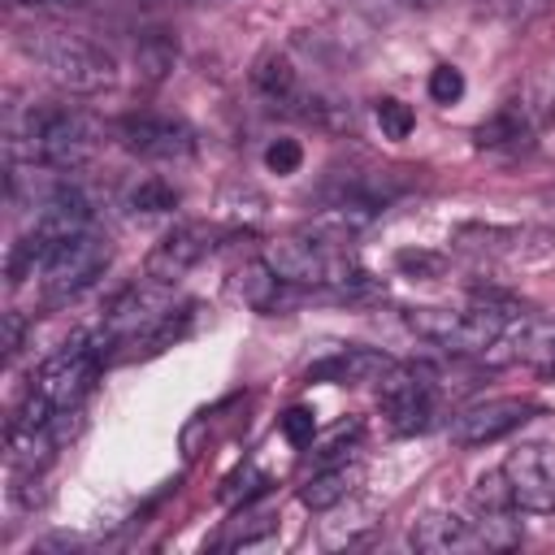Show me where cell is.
Instances as JSON below:
<instances>
[{
	"label": "cell",
	"mask_w": 555,
	"mask_h": 555,
	"mask_svg": "<svg viewBox=\"0 0 555 555\" xmlns=\"http://www.w3.org/2000/svg\"><path fill=\"white\" fill-rule=\"evenodd\" d=\"M26 52L39 61V69L61 91H74V95H95V91L113 87V78H117V61L82 35L39 30L35 39H26Z\"/></svg>",
	"instance_id": "3957f363"
},
{
	"label": "cell",
	"mask_w": 555,
	"mask_h": 555,
	"mask_svg": "<svg viewBox=\"0 0 555 555\" xmlns=\"http://www.w3.org/2000/svg\"><path fill=\"white\" fill-rule=\"evenodd\" d=\"M208 247H212V243H208V230H204V225H178V230H169V234L147 251V278H152L156 286H169V282H178Z\"/></svg>",
	"instance_id": "7c38bea8"
},
{
	"label": "cell",
	"mask_w": 555,
	"mask_h": 555,
	"mask_svg": "<svg viewBox=\"0 0 555 555\" xmlns=\"http://www.w3.org/2000/svg\"><path fill=\"white\" fill-rule=\"evenodd\" d=\"M264 264L286 282V286H343V291H364L369 273L351 260L347 243L321 238V234H291L264 247Z\"/></svg>",
	"instance_id": "7a4b0ae2"
},
{
	"label": "cell",
	"mask_w": 555,
	"mask_h": 555,
	"mask_svg": "<svg viewBox=\"0 0 555 555\" xmlns=\"http://www.w3.org/2000/svg\"><path fill=\"white\" fill-rule=\"evenodd\" d=\"M22 4H30V9H78L87 0H22Z\"/></svg>",
	"instance_id": "83f0119b"
},
{
	"label": "cell",
	"mask_w": 555,
	"mask_h": 555,
	"mask_svg": "<svg viewBox=\"0 0 555 555\" xmlns=\"http://www.w3.org/2000/svg\"><path fill=\"white\" fill-rule=\"evenodd\" d=\"M130 208H139V212H169V208H178V191L169 182H160V178H147V182H139L130 191Z\"/></svg>",
	"instance_id": "d6986e66"
},
{
	"label": "cell",
	"mask_w": 555,
	"mask_h": 555,
	"mask_svg": "<svg viewBox=\"0 0 555 555\" xmlns=\"http://www.w3.org/2000/svg\"><path fill=\"white\" fill-rule=\"evenodd\" d=\"M399 269L438 278V273H442V256H429V251H399Z\"/></svg>",
	"instance_id": "484cf974"
},
{
	"label": "cell",
	"mask_w": 555,
	"mask_h": 555,
	"mask_svg": "<svg viewBox=\"0 0 555 555\" xmlns=\"http://www.w3.org/2000/svg\"><path fill=\"white\" fill-rule=\"evenodd\" d=\"M22 312H9L4 317V356H17V347H22Z\"/></svg>",
	"instance_id": "4316f807"
},
{
	"label": "cell",
	"mask_w": 555,
	"mask_h": 555,
	"mask_svg": "<svg viewBox=\"0 0 555 555\" xmlns=\"http://www.w3.org/2000/svg\"><path fill=\"white\" fill-rule=\"evenodd\" d=\"M473 507H477V516H507V512H516V499H512V490H507V477H503V473L477 477V486H473Z\"/></svg>",
	"instance_id": "ac0fdd59"
},
{
	"label": "cell",
	"mask_w": 555,
	"mask_h": 555,
	"mask_svg": "<svg viewBox=\"0 0 555 555\" xmlns=\"http://www.w3.org/2000/svg\"><path fill=\"white\" fill-rule=\"evenodd\" d=\"M100 364H104V347L95 338H78L69 347H61L56 356H48L35 373V390L48 395L61 412L74 408L100 377Z\"/></svg>",
	"instance_id": "8992f818"
},
{
	"label": "cell",
	"mask_w": 555,
	"mask_h": 555,
	"mask_svg": "<svg viewBox=\"0 0 555 555\" xmlns=\"http://www.w3.org/2000/svg\"><path fill=\"white\" fill-rule=\"evenodd\" d=\"M377 126H382L386 139H408L412 126H416V113L403 100H382L377 104Z\"/></svg>",
	"instance_id": "ffe728a7"
},
{
	"label": "cell",
	"mask_w": 555,
	"mask_h": 555,
	"mask_svg": "<svg viewBox=\"0 0 555 555\" xmlns=\"http://www.w3.org/2000/svg\"><path fill=\"white\" fill-rule=\"evenodd\" d=\"M512 317H516V312H507V304L477 299V304H468V308H412L403 321H408L421 338L438 343L442 351L477 356V351H486V347H494V343L503 338V330H507Z\"/></svg>",
	"instance_id": "277c9868"
},
{
	"label": "cell",
	"mask_w": 555,
	"mask_h": 555,
	"mask_svg": "<svg viewBox=\"0 0 555 555\" xmlns=\"http://www.w3.org/2000/svg\"><path fill=\"white\" fill-rule=\"evenodd\" d=\"M299 160H304V147H299L295 139H273L269 152H264V165H269L273 173H295Z\"/></svg>",
	"instance_id": "603a6c76"
},
{
	"label": "cell",
	"mask_w": 555,
	"mask_h": 555,
	"mask_svg": "<svg viewBox=\"0 0 555 555\" xmlns=\"http://www.w3.org/2000/svg\"><path fill=\"white\" fill-rule=\"evenodd\" d=\"M382 412L399 434H416L434 421V382L421 369H390L382 377Z\"/></svg>",
	"instance_id": "9c48e42d"
},
{
	"label": "cell",
	"mask_w": 555,
	"mask_h": 555,
	"mask_svg": "<svg viewBox=\"0 0 555 555\" xmlns=\"http://www.w3.org/2000/svg\"><path fill=\"white\" fill-rule=\"evenodd\" d=\"M282 434H286V442L308 447V442H312V434H317V416H312L308 408H291V412L282 416Z\"/></svg>",
	"instance_id": "cb8c5ba5"
},
{
	"label": "cell",
	"mask_w": 555,
	"mask_h": 555,
	"mask_svg": "<svg viewBox=\"0 0 555 555\" xmlns=\"http://www.w3.org/2000/svg\"><path fill=\"white\" fill-rule=\"evenodd\" d=\"M520 356H533V360H542L546 369H555V321L533 325V330L520 338Z\"/></svg>",
	"instance_id": "44dd1931"
},
{
	"label": "cell",
	"mask_w": 555,
	"mask_h": 555,
	"mask_svg": "<svg viewBox=\"0 0 555 555\" xmlns=\"http://www.w3.org/2000/svg\"><path fill=\"white\" fill-rule=\"evenodd\" d=\"M108 260H113V243H108L104 234H95V230L69 234L65 243L52 247L48 264L39 269L48 299H74L78 291H87V286L104 273Z\"/></svg>",
	"instance_id": "5b68a950"
},
{
	"label": "cell",
	"mask_w": 555,
	"mask_h": 555,
	"mask_svg": "<svg viewBox=\"0 0 555 555\" xmlns=\"http://www.w3.org/2000/svg\"><path fill=\"white\" fill-rule=\"evenodd\" d=\"M525 134H529V117H525L520 100L499 104V108L477 126V143H481V147H503V143H516V139H525Z\"/></svg>",
	"instance_id": "2e32d148"
},
{
	"label": "cell",
	"mask_w": 555,
	"mask_h": 555,
	"mask_svg": "<svg viewBox=\"0 0 555 555\" xmlns=\"http://www.w3.org/2000/svg\"><path fill=\"white\" fill-rule=\"evenodd\" d=\"M408 542L416 551H429V555H451V551H486L481 542V525L477 516H460V512H429L412 525Z\"/></svg>",
	"instance_id": "8fae6325"
},
{
	"label": "cell",
	"mask_w": 555,
	"mask_h": 555,
	"mask_svg": "<svg viewBox=\"0 0 555 555\" xmlns=\"http://www.w3.org/2000/svg\"><path fill=\"white\" fill-rule=\"evenodd\" d=\"M117 143L143 160H182L191 156L195 139L182 121L160 117V113H130L117 121Z\"/></svg>",
	"instance_id": "ba28073f"
},
{
	"label": "cell",
	"mask_w": 555,
	"mask_h": 555,
	"mask_svg": "<svg viewBox=\"0 0 555 555\" xmlns=\"http://www.w3.org/2000/svg\"><path fill=\"white\" fill-rule=\"evenodd\" d=\"M251 82H256V91H260L264 100H273V104H291L295 91H299V78H295V69H291V61L278 56V52H269V56L256 61Z\"/></svg>",
	"instance_id": "9a60e30c"
},
{
	"label": "cell",
	"mask_w": 555,
	"mask_h": 555,
	"mask_svg": "<svg viewBox=\"0 0 555 555\" xmlns=\"http://www.w3.org/2000/svg\"><path fill=\"white\" fill-rule=\"evenodd\" d=\"M399 4H416V9H434V4H442V0H399Z\"/></svg>",
	"instance_id": "f1b7e54d"
},
{
	"label": "cell",
	"mask_w": 555,
	"mask_h": 555,
	"mask_svg": "<svg viewBox=\"0 0 555 555\" xmlns=\"http://www.w3.org/2000/svg\"><path fill=\"white\" fill-rule=\"evenodd\" d=\"M429 95H434L438 104H455V100L464 95V74H460L455 65H438V69L429 74Z\"/></svg>",
	"instance_id": "7402d4cb"
},
{
	"label": "cell",
	"mask_w": 555,
	"mask_h": 555,
	"mask_svg": "<svg viewBox=\"0 0 555 555\" xmlns=\"http://www.w3.org/2000/svg\"><path fill=\"white\" fill-rule=\"evenodd\" d=\"M555 0H499V13L507 22H533L538 13H546Z\"/></svg>",
	"instance_id": "d4e9b609"
},
{
	"label": "cell",
	"mask_w": 555,
	"mask_h": 555,
	"mask_svg": "<svg viewBox=\"0 0 555 555\" xmlns=\"http://www.w3.org/2000/svg\"><path fill=\"white\" fill-rule=\"evenodd\" d=\"M551 104H555V100H551Z\"/></svg>",
	"instance_id": "f546056e"
},
{
	"label": "cell",
	"mask_w": 555,
	"mask_h": 555,
	"mask_svg": "<svg viewBox=\"0 0 555 555\" xmlns=\"http://www.w3.org/2000/svg\"><path fill=\"white\" fill-rule=\"evenodd\" d=\"M134 61H139V69H143L147 82H160L173 69V61H178V43L169 35H147L139 43V52H134Z\"/></svg>",
	"instance_id": "e0dca14e"
},
{
	"label": "cell",
	"mask_w": 555,
	"mask_h": 555,
	"mask_svg": "<svg viewBox=\"0 0 555 555\" xmlns=\"http://www.w3.org/2000/svg\"><path fill=\"white\" fill-rule=\"evenodd\" d=\"M395 369L386 351L373 347H343L317 364H308V382H334V386H360V382H382Z\"/></svg>",
	"instance_id": "4fadbf2b"
},
{
	"label": "cell",
	"mask_w": 555,
	"mask_h": 555,
	"mask_svg": "<svg viewBox=\"0 0 555 555\" xmlns=\"http://www.w3.org/2000/svg\"><path fill=\"white\" fill-rule=\"evenodd\" d=\"M360 477H364L360 464H334V468H321V473H312V477L299 486V503L312 507V512H325V507L343 503V499L360 486Z\"/></svg>",
	"instance_id": "5bb4252c"
},
{
	"label": "cell",
	"mask_w": 555,
	"mask_h": 555,
	"mask_svg": "<svg viewBox=\"0 0 555 555\" xmlns=\"http://www.w3.org/2000/svg\"><path fill=\"white\" fill-rule=\"evenodd\" d=\"M100 143V126L78 108H30L9 134V156L30 169H78Z\"/></svg>",
	"instance_id": "6da1fadb"
},
{
	"label": "cell",
	"mask_w": 555,
	"mask_h": 555,
	"mask_svg": "<svg viewBox=\"0 0 555 555\" xmlns=\"http://www.w3.org/2000/svg\"><path fill=\"white\" fill-rule=\"evenodd\" d=\"M529 412L533 408L525 399H486V403H477V408H468V412L455 416L451 438L460 447H481V442H494V438L512 434Z\"/></svg>",
	"instance_id": "30bf717a"
},
{
	"label": "cell",
	"mask_w": 555,
	"mask_h": 555,
	"mask_svg": "<svg viewBox=\"0 0 555 555\" xmlns=\"http://www.w3.org/2000/svg\"><path fill=\"white\" fill-rule=\"evenodd\" d=\"M507 490L516 507L525 512H555V447L551 442H525L503 464Z\"/></svg>",
	"instance_id": "52a82bcc"
}]
</instances>
